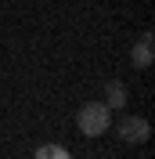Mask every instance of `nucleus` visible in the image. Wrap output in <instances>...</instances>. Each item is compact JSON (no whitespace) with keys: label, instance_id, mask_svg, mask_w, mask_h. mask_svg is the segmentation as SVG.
<instances>
[{"label":"nucleus","instance_id":"3","mask_svg":"<svg viewBox=\"0 0 155 159\" xmlns=\"http://www.w3.org/2000/svg\"><path fill=\"white\" fill-rule=\"evenodd\" d=\"M152 58H155V36L144 33V36L130 47V61H134V69H152Z\"/></svg>","mask_w":155,"mask_h":159},{"label":"nucleus","instance_id":"1","mask_svg":"<svg viewBox=\"0 0 155 159\" xmlns=\"http://www.w3.org/2000/svg\"><path fill=\"white\" fill-rule=\"evenodd\" d=\"M76 123H79V130H83L87 138H101V134L112 127V109H108L105 101H87V105L79 109Z\"/></svg>","mask_w":155,"mask_h":159},{"label":"nucleus","instance_id":"2","mask_svg":"<svg viewBox=\"0 0 155 159\" xmlns=\"http://www.w3.org/2000/svg\"><path fill=\"white\" fill-rule=\"evenodd\" d=\"M116 134L126 141V145H144V141L152 138V123H148L144 116H123L116 123Z\"/></svg>","mask_w":155,"mask_h":159},{"label":"nucleus","instance_id":"4","mask_svg":"<svg viewBox=\"0 0 155 159\" xmlns=\"http://www.w3.org/2000/svg\"><path fill=\"white\" fill-rule=\"evenodd\" d=\"M126 98H130V94H126L123 80H108V83H105V105H108V109H123Z\"/></svg>","mask_w":155,"mask_h":159},{"label":"nucleus","instance_id":"5","mask_svg":"<svg viewBox=\"0 0 155 159\" xmlns=\"http://www.w3.org/2000/svg\"><path fill=\"white\" fill-rule=\"evenodd\" d=\"M36 159H72L61 145H40L36 148Z\"/></svg>","mask_w":155,"mask_h":159}]
</instances>
